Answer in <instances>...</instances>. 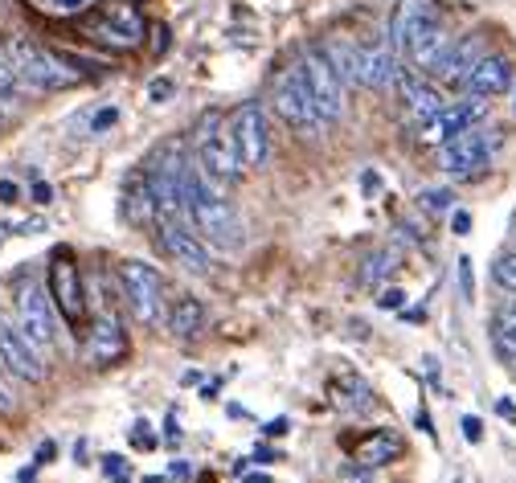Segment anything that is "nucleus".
<instances>
[{"instance_id": "1", "label": "nucleus", "mask_w": 516, "mask_h": 483, "mask_svg": "<svg viewBox=\"0 0 516 483\" xmlns=\"http://www.w3.org/2000/svg\"><path fill=\"white\" fill-rule=\"evenodd\" d=\"M185 222L197 230V238L205 246H218V250H238L242 246V222H238V209L230 205V197L222 189H213L197 160H189L185 168Z\"/></svg>"}, {"instance_id": "2", "label": "nucleus", "mask_w": 516, "mask_h": 483, "mask_svg": "<svg viewBox=\"0 0 516 483\" xmlns=\"http://www.w3.org/2000/svg\"><path fill=\"white\" fill-rule=\"evenodd\" d=\"M193 160L201 168V177L213 185V189H234L242 181V160H238V148H234V136H230V119L222 111H205L197 119V131H193Z\"/></svg>"}, {"instance_id": "3", "label": "nucleus", "mask_w": 516, "mask_h": 483, "mask_svg": "<svg viewBox=\"0 0 516 483\" xmlns=\"http://www.w3.org/2000/svg\"><path fill=\"white\" fill-rule=\"evenodd\" d=\"M21 74L25 86H33V91H70V86H78L86 74L74 70L62 54L46 50V46H33V41H13V46L5 50Z\"/></svg>"}, {"instance_id": "4", "label": "nucleus", "mask_w": 516, "mask_h": 483, "mask_svg": "<svg viewBox=\"0 0 516 483\" xmlns=\"http://www.w3.org/2000/svg\"><path fill=\"white\" fill-rule=\"evenodd\" d=\"M271 107H275V115H279L291 131H299V136H320V131H324V115H320V107H316V99H312V91H308L304 74H299V66H283V70L275 74Z\"/></svg>"}, {"instance_id": "5", "label": "nucleus", "mask_w": 516, "mask_h": 483, "mask_svg": "<svg viewBox=\"0 0 516 483\" xmlns=\"http://www.w3.org/2000/svg\"><path fill=\"white\" fill-rule=\"evenodd\" d=\"M119 291H123V303L132 312L136 324L144 328H156L168 312H164V279L152 262H140V258H127L119 267Z\"/></svg>"}, {"instance_id": "6", "label": "nucleus", "mask_w": 516, "mask_h": 483, "mask_svg": "<svg viewBox=\"0 0 516 483\" xmlns=\"http://www.w3.org/2000/svg\"><path fill=\"white\" fill-rule=\"evenodd\" d=\"M230 136L238 148V160L246 172H258L271 156V136H267V111L258 99H242L230 111Z\"/></svg>"}, {"instance_id": "7", "label": "nucleus", "mask_w": 516, "mask_h": 483, "mask_svg": "<svg viewBox=\"0 0 516 483\" xmlns=\"http://www.w3.org/2000/svg\"><path fill=\"white\" fill-rule=\"evenodd\" d=\"M299 74H304V82H308V91H312L324 123H336L344 115V82L332 70L324 46H304V54H299Z\"/></svg>"}, {"instance_id": "8", "label": "nucleus", "mask_w": 516, "mask_h": 483, "mask_svg": "<svg viewBox=\"0 0 516 483\" xmlns=\"http://www.w3.org/2000/svg\"><path fill=\"white\" fill-rule=\"evenodd\" d=\"M50 299L58 307V316L78 332L86 324V291H82V275H78V262L70 250H58L50 258Z\"/></svg>"}, {"instance_id": "9", "label": "nucleus", "mask_w": 516, "mask_h": 483, "mask_svg": "<svg viewBox=\"0 0 516 483\" xmlns=\"http://www.w3.org/2000/svg\"><path fill=\"white\" fill-rule=\"evenodd\" d=\"M156 242L160 250L177 262V267L193 271V275H209L213 262H209V246L197 238V230L189 222H177V217H156Z\"/></svg>"}, {"instance_id": "10", "label": "nucleus", "mask_w": 516, "mask_h": 483, "mask_svg": "<svg viewBox=\"0 0 516 483\" xmlns=\"http://www.w3.org/2000/svg\"><path fill=\"white\" fill-rule=\"evenodd\" d=\"M17 328L41 348V353H50L54 340H58V307L37 283H25L17 291Z\"/></svg>"}, {"instance_id": "11", "label": "nucleus", "mask_w": 516, "mask_h": 483, "mask_svg": "<svg viewBox=\"0 0 516 483\" xmlns=\"http://www.w3.org/2000/svg\"><path fill=\"white\" fill-rule=\"evenodd\" d=\"M488 160H492V140H488V131H484V127H467V131H459V136L447 140L443 152H439L443 172H447V177H455V181L480 177V172L488 168Z\"/></svg>"}, {"instance_id": "12", "label": "nucleus", "mask_w": 516, "mask_h": 483, "mask_svg": "<svg viewBox=\"0 0 516 483\" xmlns=\"http://www.w3.org/2000/svg\"><path fill=\"white\" fill-rule=\"evenodd\" d=\"M127 353H132V340H127L123 320H119L115 312L95 316V324L86 328V344H82L86 365H95V369H111V365H119Z\"/></svg>"}, {"instance_id": "13", "label": "nucleus", "mask_w": 516, "mask_h": 483, "mask_svg": "<svg viewBox=\"0 0 516 483\" xmlns=\"http://www.w3.org/2000/svg\"><path fill=\"white\" fill-rule=\"evenodd\" d=\"M144 29L148 25H144V17H140L136 5H127V0H111V5L99 9L95 25L86 29V33L107 41V46H115V50H132V46H140V41H144Z\"/></svg>"}, {"instance_id": "14", "label": "nucleus", "mask_w": 516, "mask_h": 483, "mask_svg": "<svg viewBox=\"0 0 516 483\" xmlns=\"http://www.w3.org/2000/svg\"><path fill=\"white\" fill-rule=\"evenodd\" d=\"M0 361L5 369L21 381H41L46 377V361H41V348L9 320H0Z\"/></svg>"}, {"instance_id": "15", "label": "nucleus", "mask_w": 516, "mask_h": 483, "mask_svg": "<svg viewBox=\"0 0 516 483\" xmlns=\"http://www.w3.org/2000/svg\"><path fill=\"white\" fill-rule=\"evenodd\" d=\"M488 115V103L484 99H459L455 107H443L435 119H430L426 127H422V144H447V140H455L459 131H467V127H480V119Z\"/></svg>"}, {"instance_id": "16", "label": "nucleus", "mask_w": 516, "mask_h": 483, "mask_svg": "<svg viewBox=\"0 0 516 483\" xmlns=\"http://www.w3.org/2000/svg\"><path fill=\"white\" fill-rule=\"evenodd\" d=\"M439 21H443V13H439L435 0H398L394 13H390V46L398 54H406L410 37L422 33L426 25H439Z\"/></svg>"}, {"instance_id": "17", "label": "nucleus", "mask_w": 516, "mask_h": 483, "mask_svg": "<svg viewBox=\"0 0 516 483\" xmlns=\"http://www.w3.org/2000/svg\"><path fill=\"white\" fill-rule=\"evenodd\" d=\"M398 91H402V103H406V119H410L418 131L447 107V99L439 95V86L422 82V74H406V70H402V74H398Z\"/></svg>"}, {"instance_id": "18", "label": "nucleus", "mask_w": 516, "mask_h": 483, "mask_svg": "<svg viewBox=\"0 0 516 483\" xmlns=\"http://www.w3.org/2000/svg\"><path fill=\"white\" fill-rule=\"evenodd\" d=\"M463 86L476 99H492V95H504L512 86V62L504 54H484L476 66H471V74L463 78Z\"/></svg>"}, {"instance_id": "19", "label": "nucleus", "mask_w": 516, "mask_h": 483, "mask_svg": "<svg viewBox=\"0 0 516 483\" xmlns=\"http://www.w3.org/2000/svg\"><path fill=\"white\" fill-rule=\"evenodd\" d=\"M451 33L443 29V21L439 25H426L422 33H414L410 37V46H406V58L414 62V70L418 74H435L439 70V62L447 58V50H451Z\"/></svg>"}, {"instance_id": "20", "label": "nucleus", "mask_w": 516, "mask_h": 483, "mask_svg": "<svg viewBox=\"0 0 516 483\" xmlns=\"http://www.w3.org/2000/svg\"><path fill=\"white\" fill-rule=\"evenodd\" d=\"M398 50L390 46V41H377V46H365L361 50V82L373 86V91H390V86H398Z\"/></svg>"}, {"instance_id": "21", "label": "nucleus", "mask_w": 516, "mask_h": 483, "mask_svg": "<svg viewBox=\"0 0 516 483\" xmlns=\"http://www.w3.org/2000/svg\"><path fill=\"white\" fill-rule=\"evenodd\" d=\"M480 58H484V37L467 33V37L451 41V50H447V58L439 62L435 78H439L443 86H463V78L471 74V66H476Z\"/></svg>"}, {"instance_id": "22", "label": "nucleus", "mask_w": 516, "mask_h": 483, "mask_svg": "<svg viewBox=\"0 0 516 483\" xmlns=\"http://www.w3.org/2000/svg\"><path fill=\"white\" fill-rule=\"evenodd\" d=\"M209 312H205V303L197 295H181V299H172L168 307V316H164V328L172 340H193L201 328H205Z\"/></svg>"}, {"instance_id": "23", "label": "nucleus", "mask_w": 516, "mask_h": 483, "mask_svg": "<svg viewBox=\"0 0 516 483\" xmlns=\"http://www.w3.org/2000/svg\"><path fill=\"white\" fill-rule=\"evenodd\" d=\"M127 197V217H132L136 226H156V201H152V185H148V172L140 168L132 181L123 189Z\"/></svg>"}, {"instance_id": "24", "label": "nucleus", "mask_w": 516, "mask_h": 483, "mask_svg": "<svg viewBox=\"0 0 516 483\" xmlns=\"http://www.w3.org/2000/svg\"><path fill=\"white\" fill-rule=\"evenodd\" d=\"M324 54H328V62H332V70L340 74L344 86H357L361 82V46H353L349 37H332L328 46H324Z\"/></svg>"}, {"instance_id": "25", "label": "nucleus", "mask_w": 516, "mask_h": 483, "mask_svg": "<svg viewBox=\"0 0 516 483\" xmlns=\"http://www.w3.org/2000/svg\"><path fill=\"white\" fill-rule=\"evenodd\" d=\"M398 451H402V443H398V438H394L390 430H373V434L365 438V443L357 447V459H361L365 467H381V463H390Z\"/></svg>"}, {"instance_id": "26", "label": "nucleus", "mask_w": 516, "mask_h": 483, "mask_svg": "<svg viewBox=\"0 0 516 483\" xmlns=\"http://www.w3.org/2000/svg\"><path fill=\"white\" fill-rule=\"evenodd\" d=\"M492 283H496L500 291H512V295H516V250H508V254H500V258L492 262Z\"/></svg>"}, {"instance_id": "27", "label": "nucleus", "mask_w": 516, "mask_h": 483, "mask_svg": "<svg viewBox=\"0 0 516 483\" xmlns=\"http://www.w3.org/2000/svg\"><path fill=\"white\" fill-rule=\"evenodd\" d=\"M21 74H17V66H13V58L5 54V50H0V99H13L17 91H21Z\"/></svg>"}, {"instance_id": "28", "label": "nucleus", "mask_w": 516, "mask_h": 483, "mask_svg": "<svg viewBox=\"0 0 516 483\" xmlns=\"http://www.w3.org/2000/svg\"><path fill=\"white\" fill-rule=\"evenodd\" d=\"M492 344H496L500 361L516 365V328H492Z\"/></svg>"}, {"instance_id": "29", "label": "nucleus", "mask_w": 516, "mask_h": 483, "mask_svg": "<svg viewBox=\"0 0 516 483\" xmlns=\"http://www.w3.org/2000/svg\"><path fill=\"white\" fill-rule=\"evenodd\" d=\"M377 307H381V312H402V307H406V291L385 287V291L377 295Z\"/></svg>"}, {"instance_id": "30", "label": "nucleus", "mask_w": 516, "mask_h": 483, "mask_svg": "<svg viewBox=\"0 0 516 483\" xmlns=\"http://www.w3.org/2000/svg\"><path fill=\"white\" fill-rule=\"evenodd\" d=\"M115 123H119V111H115V107H103V111L91 115V131H95V136H103V131L115 127Z\"/></svg>"}, {"instance_id": "31", "label": "nucleus", "mask_w": 516, "mask_h": 483, "mask_svg": "<svg viewBox=\"0 0 516 483\" xmlns=\"http://www.w3.org/2000/svg\"><path fill=\"white\" fill-rule=\"evenodd\" d=\"M451 197H455L451 189H430V193H422V205H426V209H447Z\"/></svg>"}, {"instance_id": "32", "label": "nucleus", "mask_w": 516, "mask_h": 483, "mask_svg": "<svg viewBox=\"0 0 516 483\" xmlns=\"http://www.w3.org/2000/svg\"><path fill=\"white\" fill-rule=\"evenodd\" d=\"M492 328H516V299H508L500 312L492 316Z\"/></svg>"}, {"instance_id": "33", "label": "nucleus", "mask_w": 516, "mask_h": 483, "mask_svg": "<svg viewBox=\"0 0 516 483\" xmlns=\"http://www.w3.org/2000/svg\"><path fill=\"white\" fill-rule=\"evenodd\" d=\"M172 91H177V86H172L168 78H156V82L148 86V95H152V103H168V95H172Z\"/></svg>"}, {"instance_id": "34", "label": "nucleus", "mask_w": 516, "mask_h": 483, "mask_svg": "<svg viewBox=\"0 0 516 483\" xmlns=\"http://www.w3.org/2000/svg\"><path fill=\"white\" fill-rule=\"evenodd\" d=\"M132 443H136L140 451H148V447H156V438H152V430H148V422H136V430H132Z\"/></svg>"}, {"instance_id": "35", "label": "nucleus", "mask_w": 516, "mask_h": 483, "mask_svg": "<svg viewBox=\"0 0 516 483\" xmlns=\"http://www.w3.org/2000/svg\"><path fill=\"white\" fill-rule=\"evenodd\" d=\"M459 283H463V295L471 299V291H476V279H471V258H459Z\"/></svg>"}, {"instance_id": "36", "label": "nucleus", "mask_w": 516, "mask_h": 483, "mask_svg": "<svg viewBox=\"0 0 516 483\" xmlns=\"http://www.w3.org/2000/svg\"><path fill=\"white\" fill-rule=\"evenodd\" d=\"M463 438H467V443H480V438H484V422L480 418H463Z\"/></svg>"}, {"instance_id": "37", "label": "nucleus", "mask_w": 516, "mask_h": 483, "mask_svg": "<svg viewBox=\"0 0 516 483\" xmlns=\"http://www.w3.org/2000/svg\"><path fill=\"white\" fill-rule=\"evenodd\" d=\"M451 230H455V234H471V213H467V209H455V213H451Z\"/></svg>"}, {"instance_id": "38", "label": "nucleus", "mask_w": 516, "mask_h": 483, "mask_svg": "<svg viewBox=\"0 0 516 483\" xmlns=\"http://www.w3.org/2000/svg\"><path fill=\"white\" fill-rule=\"evenodd\" d=\"M13 201H21V189L13 181H0V205H13Z\"/></svg>"}, {"instance_id": "39", "label": "nucleus", "mask_w": 516, "mask_h": 483, "mask_svg": "<svg viewBox=\"0 0 516 483\" xmlns=\"http://www.w3.org/2000/svg\"><path fill=\"white\" fill-rule=\"evenodd\" d=\"M33 201H37V205H50V201H54V189H50L46 181H37V185H33Z\"/></svg>"}, {"instance_id": "40", "label": "nucleus", "mask_w": 516, "mask_h": 483, "mask_svg": "<svg viewBox=\"0 0 516 483\" xmlns=\"http://www.w3.org/2000/svg\"><path fill=\"white\" fill-rule=\"evenodd\" d=\"M496 410H500V418H508V422H516V406H512L508 398H500V402H496Z\"/></svg>"}, {"instance_id": "41", "label": "nucleus", "mask_w": 516, "mask_h": 483, "mask_svg": "<svg viewBox=\"0 0 516 483\" xmlns=\"http://www.w3.org/2000/svg\"><path fill=\"white\" fill-rule=\"evenodd\" d=\"M86 5V0H58V9H66V13H78Z\"/></svg>"}, {"instance_id": "42", "label": "nucleus", "mask_w": 516, "mask_h": 483, "mask_svg": "<svg viewBox=\"0 0 516 483\" xmlns=\"http://www.w3.org/2000/svg\"><path fill=\"white\" fill-rule=\"evenodd\" d=\"M287 426H291V422H287V418H275V422H271V426H267V434H283V430H287Z\"/></svg>"}, {"instance_id": "43", "label": "nucleus", "mask_w": 516, "mask_h": 483, "mask_svg": "<svg viewBox=\"0 0 516 483\" xmlns=\"http://www.w3.org/2000/svg\"><path fill=\"white\" fill-rule=\"evenodd\" d=\"M246 483H271L267 475H246Z\"/></svg>"}, {"instance_id": "44", "label": "nucleus", "mask_w": 516, "mask_h": 483, "mask_svg": "<svg viewBox=\"0 0 516 483\" xmlns=\"http://www.w3.org/2000/svg\"><path fill=\"white\" fill-rule=\"evenodd\" d=\"M0 410H9V398H5V389H0Z\"/></svg>"}, {"instance_id": "45", "label": "nucleus", "mask_w": 516, "mask_h": 483, "mask_svg": "<svg viewBox=\"0 0 516 483\" xmlns=\"http://www.w3.org/2000/svg\"><path fill=\"white\" fill-rule=\"evenodd\" d=\"M144 483H164V479H156V475H148V479H144Z\"/></svg>"}, {"instance_id": "46", "label": "nucleus", "mask_w": 516, "mask_h": 483, "mask_svg": "<svg viewBox=\"0 0 516 483\" xmlns=\"http://www.w3.org/2000/svg\"><path fill=\"white\" fill-rule=\"evenodd\" d=\"M512 99H516V91H512Z\"/></svg>"}, {"instance_id": "47", "label": "nucleus", "mask_w": 516, "mask_h": 483, "mask_svg": "<svg viewBox=\"0 0 516 483\" xmlns=\"http://www.w3.org/2000/svg\"><path fill=\"white\" fill-rule=\"evenodd\" d=\"M512 369H516V365H512Z\"/></svg>"}]
</instances>
